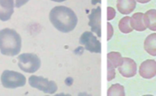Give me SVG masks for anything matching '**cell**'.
<instances>
[{
    "instance_id": "obj_7",
    "label": "cell",
    "mask_w": 156,
    "mask_h": 96,
    "mask_svg": "<svg viewBox=\"0 0 156 96\" xmlns=\"http://www.w3.org/2000/svg\"><path fill=\"white\" fill-rule=\"evenodd\" d=\"M123 58L119 52L111 51L108 54V80L111 81L115 77V68L123 65Z\"/></svg>"
},
{
    "instance_id": "obj_11",
    "label": "cell",
    "mask_w": 156,
    "mask_h": 96,
    "mask_svg": "<svg viewBox=\"0 0 156 96\" xmlns=\"http://www.w3.org/2000/svg\"><path fill=\"white\" fill-rule=\"evenodd\" d=\"M14 0H0V20L7 21L14 13Z\"/></svg>"
},
{
    "instance_id": "obj_21",
    "label": "cell",
    "mask_w": 156,
    "mask_h": 96,
    "mask_svg": "<svg viewBox=\"0 0 156 96\" xmlns=\"http://www.w3.org/2000/svg\"><path fill=\"white\" fill-rule=\"evenodd\" d=\"M138 2L140 3H142V4H145V3H147L149 2H150L151 0H136Z\"/></svg>"
},
{
    "instance_id": "obj_18",
    "label": "cell",
    "mask_w": 156,
    "mask_h": 96,
    "mask_svg": "<svg viewBox=\"0 0 156 96\" xmlns=\"http://www.w3.org/2000/svg\"><path fill=\"white\" fill-rule=\"evenodd\" d=\"M116 15V12L113 8L108 7V21H111L113 18L115 17Z\"/></svg>"
},
{
    "instance_id": "obj_12",
    "label": "cell",
    "mask_w": 156,
    "mask_h": 96,
    "mask_svg": "<svg viewBox=\"0 0 156 96\" xmlns=\"http://www.w3.org/2000/svg\"><path fill=\"white\" fill-rule=\"evenodd\" d=\"M130 24L133 29L136 31H144L147 28L144 22V14L142 12H137L131 17Z\"/></svg>"
},
{
    "instance_id": "obj_8",
    "label": "cell",
    "mask_w": 156,
    "mask_h": 96,
    "mask_svg": "<svg viewBox=\"0 0 156 96\" xmlns=\"http://www.w3.org/2000/svg\"><path fill=\"white\" fill-rule=\"evenodd\" d=\"M89 23L88 25L91 27V31L95 33L98 37L101 36V8L100 6L97 7V8H93L91 10V14L88 15Z\"/></svg>"
},
{
    "instance_id": "obj_1",
    "label": "cell",
    "mask_w": 156,
    "mask_h": 96,
    "mask_svg": "<svg viewBox=\"0 0 156 96\" xmlns=\"http://www.w3.org/2000/svg\"><path fill=\"white\" fill-rule=\"evenodd\" d=\"M53 27L62 33H69L76 28L78 18L71 8L66 6H56L49 15Z\"/></svg>"
},
{
    "instance_id": "obj_20",
    "label": "cell",
    "mask_w": 156,
    "mask_h": 96,
    "mask_svg": "<svg viewBox=\"0 0 156 96\" xmlns=\"http://www.w3.org/2000/svg\"><path fill=\"white\" fill-rule=\"evenodd\" d=\"M29 0H15V7L20 8L22 5H25Z\"/></svg>"
},
{
    "instance_id": "obj_15",
    "label": "cell",
    "mask_w": 156,
    "mask_h": 96,
    "mask_svg": "<svg viewBox=\"0 0 156 96\" xmlns=\"http://www.w3.org/2000/svg\"><path fill=\"white\" fill-rule=\"evenodd\" d=\"M145 50L150 55L156 56V33L149 35L144 42Z\"/></svg>"
},
{
    "instance_id": "obj_10",
    "label": "cell",
    "mask_w": 156,
    "mask_h": 96,
    "mask_svg": "<svg viewBox=\"0 0 156 96\" xmlns=\"http://www.w3.org/2000/svg\"><path fill=\"white\" fill-rule=\"evenodd\" d=\"M140 75L143 78L152 79L156 76V61L149 59L141 64L140 67Z\"/></svg>"
},
{
    "instance_id": "obj_13",
    "label": "cell",
    "mask_w": 156,
    "mask_h": 96,
    "mask_svg": "<svg viewBox=\"0 0 156 96\" xmlns=\"http://www.w3.org/2000/svg\"><path fill=\"white\" fill-rule=\"evenodd\" d=\"M136 0H117V8L123 15H129L135 9Z\"/></svg>"
},
{
    "instance_id": "obj_3",
    "label": "cell",
    "mask_w": 156,
    "mask_h": 96,
    "mask_svg": "<svg viewBox=\"0 0 156 96\" xmlns=\"http://www.w3.org/2000/svg\"><path fill=\"white\" fill-rule=\"evenodd\" d=\"M18 67L25 73L33 74L41 68V61L37 55L32 53H24L18 57Z\"/></svg>"
},
{
    "instance_id": "obj_16",
    "label": "cell",
    "mask_w": 156,
    "mask_h": 96,
    "mask_svg": "<svg viewBox=\"0 0 156 96\" xmlns=\"http://www.w3.org/2000/svg\"><path fill=\"white\" fill-rule=\"evenodd\" d=\"M131 18L124 17L119 22V29L123 33H129L133 30L130 24Z\"/></svg>"
},
{
    "instance_id": "obj_14",
    "label": "cell",
    "mask_w": 156,
    "mask_h": 96,
    "mask_svg": "<svg viewBox=\"0 0 156 96\" xmlns=\"http://www.w3.org/2000/svg\"><path fill=\"white\" fill-rule=\"evenodd\" d=\"M144 22L146 27L152 31H156V10L151 9L144 14Z\"/></svg>"
},
{
    "instance_id": "obj_4",
    "label": "cell",
    "mask_w": 156,
    "mask_h": 96,
    "mask_svg": "<svg viewBox=\"0 0 156 96\" xmlns=\"http://www.w3.org/2000/svg\"><path fill=\"white\" fill-rule=\"evenodd\" d=\"M1 82L2 86L7 89H16L22 87L26 84V78L23 74L16 71H3L1 76Z\"/></svg>"
},
{
    "instance_id": "obj_9",
    "label": "cell",
    "mask_w": 156,
    "mask_h": 96,
    "mask_svg": "<svg viewBox=\"0 0 156 96\" xmlns=\"http://www.w3.org/2000/svg\"><path fill=\"white\" fill-rule=\"evenodd\" d=\"M136 62L129 58H123V65L118 68L120 74L126 78L134 77L136 74Z\"/></svg>"
},
{
    "instance_id": "obj_5",
    "label": "cell",
    "mask_w": 156,
    "mask_h": 96,
    "mask_svg": "<svg viewBox=\"0 0 156 96\" xmlns=\"http://www.w3.org/2000/svg\"><path fill=\"white\" fill-rule=\"evenodd\" d=\"M29 84L31 87L50 95H53L57 91V86L54 81H50L42 77L30 76L29 77Z\"/></svg>"
},
{
    "instance_id": "obj_2",
    "label": "cell",
    "mask_w": 156,
    "mask_h": 96,
    "mask_svg": "<svg viewBox=\"0 0 156 96\" xmlns=\"http://www.w3.org/2000/svg\"><path fill=\"white\" fill-rule=\"evenodd\" d=\"M21 38L15 30L5 28L0 30V51L7 56H15L21 51Z\"/></svg>"
},
{
    "instance_id": "obj_19",
    "label": "cell",
    "mask_w": 156,
    "mask_h": 96,
    "mask_svg": "<svg viewBox=\"0 0 156 96\" xmlns=\"http://www.w3.org/2000/svg\"><path fill=\"white\" fill-rule=\"evenodd\" d=\"M113 33H114V30H113L112 26L110 23H108V40L111 39Z\"/></svg>"
},
{
    "instance_id": "obj_6",
    "label": "cell",
    "mask_w": 156,
    "mask_h": 96,
    "mask_svg": "<svg viewBox=\"0 0 156 96\" xmlns=\"http://www.w3.org/2000/svg\"><path fill=\"white\" fill-rule=\"evenodd\" d=\"M79 42L81 45H84L85 49L88 50L90 52H101V44L91 32L86 31L82 33L79 39Z\"/></svg>"
},
{
    "instance_id": "obj_22",
    "label": "cell",
    "mask_w": 156,
    "mask_h": 96,
    "mask_svg": "<svg viewBox=\"0 0 156 96\" xmlns=\"http://www.w3.org/2000/svg\"><path fill=\"white\" fill-rule=\"evenodd\" d=\"M101 0H91V3L92 5H96L97 3H101Z\"/></svg>"
},
{
    "instance_id": "obj_23",
    "label": "cell",
    "mask_w": 156,
    "mask_h": 96,
    "mask_svg": "<svg viewBox=\"0 0 156 96\" xmlns=\"http://www.w3.org/2000/svg\"><path fill=\"white\" fill-rule=\"evenodd\" d=\"M51 1L56 2H65L66 0H51Z\"/></svg>"
},
{
    "instance_id": "obj_17",
    "label": "cell",
    "mask_w": 156,
    "mask_h": 96,
    "mask_svg": "<svg viewBox=\"0 0 156 96\" xmlns=\"http://www.w3.org/2000/svg\"><path fill=\"white\" fill-rule=\"evenodd\" d=\"M108 95L109 96H124V88L119 83L114 84L109 88L108 91Z\"/></svg>"
}]
</instances>
